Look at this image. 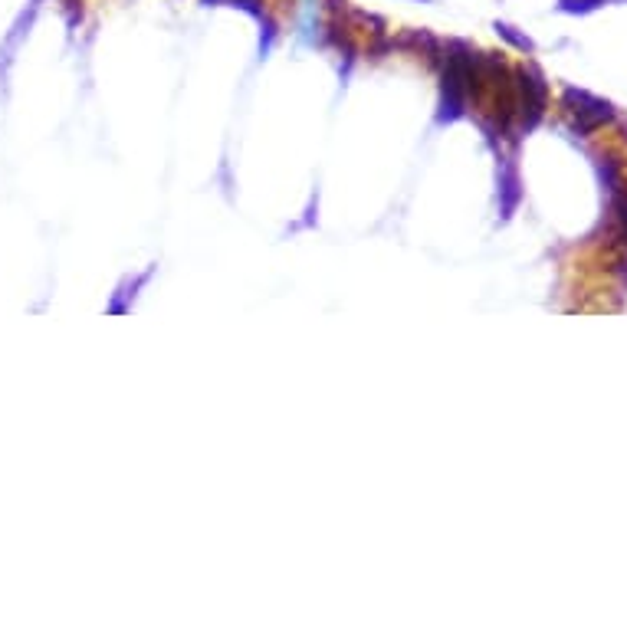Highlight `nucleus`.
I'll return each instance as SVG.
<instances>
[{"label": "nucleus", "instance_id": "obj_1", "mask_svg": "<svg viewBox=\"0 0 627 627\" xmlns=\"http://www.w3.org/2000/svg\"><path fill=\"white\" fill-rule=\"evenodd\" d=\"M568 99L572 102H578V122H582V129H595V125H601V122H608L611 119V106L608 102H601V99H591V96H585V92H568Z\"/></svg>", "mask_w": 627, "mask_h": 627}]
</instances>
